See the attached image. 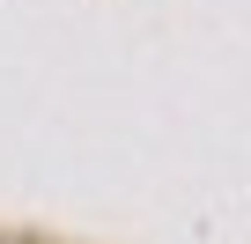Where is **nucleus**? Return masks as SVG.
<instances>
[{"mask_svg": "<svg viewBox=\"0 0 251 244\" xmlns=\"http://www.w3.org/2000/svg\"><path fill=\"white\" fill-rule=\"evenodd\" d=\"M0 244H23V237H0Z\"/></svg>", "mask_w": 251, "mask_h": 244, "instance_id": "f257e3e1", "label": "nucleus"}]
</instances>
